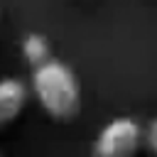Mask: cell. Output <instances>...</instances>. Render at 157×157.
I'll use <instances>...</instances> for the list:
<instances>
[{
	"label": "cell",
	"instance_id": "cell-1",
	"mask_svg": "<svg viewBox=\"0 0 157 157\" xmlns=\"http://www.w3.org/2000/svg\"><path fill=\"white\" fill-rule=\"evenodd\" d=\"M27 88H29V98L37 101V105L52 120L69 123L81 113V103H83L81 81L76 71L56 56L29 69Z\"/></svg>",
	"mask_w": 157,
	"mask_h": 157
},
{
	"label": "cell",
	"instance_id": "cell-2",
	"mask_svg": "<svg viewBox=\"0 0 157 157\" xmlns=\"http://www.w3.org/2000/svg\"><path fill=\"white\" fill-rule=\"evenodd\" d=\"M142 150V125L130 115L110 118L93 137L91 157H137Z\"/></svg>",
	"mask_w": 157,
	"mask_h": 157
},
{
	"label": "cell",
	"instance_id": "cell-3",
	"mask_svg": "<svg viewBox=\"0 0 157 157\" xmlns=\"http://www.w3.org/2000/svg\"><path fill=\"white\" fill-rule=\"evenodd\" d=\"M27 81L17 76H0V130L17 123L29 103Z\"/></svg>",
	"mask_w": 157,
	"mask_h": 157
},
{
	"label": "cell",
	"instance_id": "cell-4",
	"mask_svg": "<svg viewBox=\"0 0 157 157\" xmlns=\"http://www.w3.org/2000/svg\"><path fill=\"white\" fill-rule=\"evenodd\" d=\"M20 52H22V56H25L29 69H34V66H39V64H44L47 59L54 56L52 54V44L42 32H27L22 37V42H20Z\"/></svg>",
	"mask_w": 157,
	"mask_h": 157
},
{
	"label": "cell",
	"instance_id": "cell-5",
	"mask_svg": "<svg viewBox=\"0 0 157 157\" xmlns=\"http://www.w3.org/2000/svg\"><path fill=\"white\" fill-rule=\"evenodd\" d=\"M142 147H147V152L152 157H157V118H152L147 125H142Z\"/></svg>",
	"mask_w": 157,
	"mask_h": 157
},
{
	"label": "cell",
	"instance_id": "cell-6",
	"mask_svg": "<svg viewBox=\"0 0 157 157\" xmlns=\"http://www.w3.org/2000/svg\"><path fill=\"white\" fill-rule=\"evenodd\" d=\"M0 17H2V7H0Z\"/></svg>",
	"mask_w": 157,
	"mask_h": 157
},
{
	"label": "cell",
	"instance_id": "cell-7",
	"mask_svg": "<svg viewBox=\"0 0 157 157\" xmlns=\"http://www.w3.org/2000/svg\"><path fill=\"white\" fill-rule=\"evenodd\" d=\"M0 157H2V152H0Z\"/></svg>",
	"mask_w": 157,
	"mask_h": 157
}]
</instances>
